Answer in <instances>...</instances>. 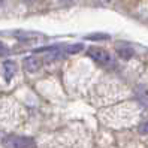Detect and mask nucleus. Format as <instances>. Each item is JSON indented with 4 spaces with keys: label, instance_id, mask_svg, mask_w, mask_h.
Listing matches in <instances>:
<instances>
[{
    "label": "nucleus",
    "instance_id": "nucleus-7",
    "mask_svg": "<svg viewBox=\"0 0 148 148\" xmlns=\"http://www.w3.org/2000/svg\"><path fill=\"white\" fill-rule=\"evenodd\" d=\"M117 54L123 60H130V58L133 57V49H130V48H118L117 49Z\"/></svg>",
    "mask_w": 148,
    "mask_h": 148
},
{
    "label": "nucleus",
    "instance_id": "nucleus-8",
    "mask_svg": "<svg viewBox=\"0 0 148 148\" xmlns=\"http://www.w3.org/2000/svg\"><path fill=\"white\" fill-rule=\"evenodd\" d=\"M81 49H84V45L82 43H75V45H67L64 47V53L66 54H76V53H79Z\"/></svg>",
    "mask_w": 148,
    "mask_h": 148
},
{
    "label": "nucleus",
    "instance_id": "nucleus-3",
    "mask_svg": "<svg viewBox=\"0 0 148 148\" xmlns=\"http://www.w3.org/2000/svg\"><path fill=\"white\" fill-rule=\"evenodd\" d=\"M42 66V60L36 56H30V57H25L24 58V71L29 72V73H34L38 72Z\"/></svg>",
    "mask_w": 148,
    "mask_h": 148
},
{
    "label": "nucleus",
    "instance_id": "nucleus-5",
    "mask_svg": "<svg viewBox=\"0 0 148 148\" xmlns=\"http://www.w3.org/2000/svg\"><path fill=\"white\" fill-rule=\"evenodd\" d=\"M14 36L21 42H33V40L39 39L40 34L34 33V32H23V30H20V32H14Z\"/></svg>",
    "mask_w": 148,
    "mask_h": 148
},
{
    "label": "nucleus",
    "instance_id": "nucleus-2",
    "mask_svg": "<svg viewBox=\"0 0 148 148\" xmlns=\"http://www.w3.org/2000/svg\"><path fill=\"white\" fill-rule=\"evenodd\" d=\"M90 58H93L97 64H102V66H108L111 63V56L106 49L103 48H97V47H91L87 51Z\"/></svg>",
    "mask_w": 148,
    "mask_h": 148
},
{
    "label": "nucleus",
    "instance_id": "nucleus-13",
    "mask_svg": "<svg viewBox=\"0 0 148 148\" xmlns=\"http://www.w3.org/2000/svg\"><path fill=\"white\" fill-rule=\"evenodd\" d=\"M106 2H109V0H106Z\"/></svg>",
    "mask_w": 148,
    "mask_h": 148
},
{
    "label": "nucleus",
    "instance_id": "nucleus-9",
    "mask_svg": "<svg viewBox=\"0 0 148 148\" xmlns=\"http://www.w3.org/2000/svg\"><path fill=\"white\" fill-rule=\"evenodd\" d=\"M108 38H109V34L106 33H91L85 36V39H88V40H105Z\"/></svg>",
    "mask_w": 148,
    "mask_h": 148
},
{
    "label": "nucleus",
    "instance_id": "nucleus-4",
    "mask_svg": "<svg viewBox=\"0 0 148 148\" xmlns=\"http://www.w3.org/2000/svg\"><path fill=\"white\" fill-rule=\"evenodd\" d=\"M16 73V63L14 62V60H6V62L3 63V76H5V81L9 82L14 75Z\"/></svg>",
    "mask_w": 148,
    "mask_h": 148
},
{
    "label": "nucleus",
    "instance_id": "nucleus-6",
    "mask_svg": "<svg viewBox=\"0 0 148 148\" xmlns=\"http://www.w3.org/2000/svg\"><path fill=\"white\" fill-rule=\"evenodd\" d=\"M136 96H138L139 102H141L144 106H148V88H147L145 85H138Z\"/></svg>",
    "mask_w": 148,
    "mask_h": 148
},
{
    "label": "nucleus",
    "instance_id": "nucleus-12",
    "mask_svg": "<svg viewBox=\"0 0 148 148\" xmlns=\"http://www.w3.org/2000/svg\"><path fill=\"white\" fill-rule=\"evenodd\" d=\"M25 2H29V3H32V2H34V0H25Z\"/></svg>",
    "mask_w": 148,
    "mask_h": 148
},
{
    "label": "nucleus",
    "instance_id": "nucleus-11",
    "mask_svg": "<svg viewBox=\"0 0 148 148\" xmlns=\"http://www.w3.org/2000/svg\"><path fill=\"white\" fill-rule=\"evenodd\" d=\"M8 53V49H6V47L5 45H0V56H5Z\"/></svg>",
    "mask_w": 148,
    "mask_h": 148
},
{
    "label": "nucleus",
    "instance_id": "nucleus-10",
    "mask_svg": "<svg viewBox=\"0 0 148 148\" xmlns=\"http://www.w3.org/2000/svg\"><path fill=\"white\" fill-rule=\"evenodd\" d=\"M138 130H139V133H142V135H148V121H144V123L139 124Z\"/></svg>",
    "mask_w": 148,
    "mask_h": 148
},
{
    "label": "nucleus",
    "instance_id": "nucleus-1",
    "mask_svg": "<svg viewBox=\"0 0 148 148\" xmlns=\"http://www.w3.org/2000/svg\"><path fill=\"white\" fill-rule=\"evenodd\" d=\"M3 147L5 148H34L36 144H34L32 138L9 135L3 139Z\"/></svg>",
    "mask_w": 148,
    "mask_h": 148
}]
</instances>
